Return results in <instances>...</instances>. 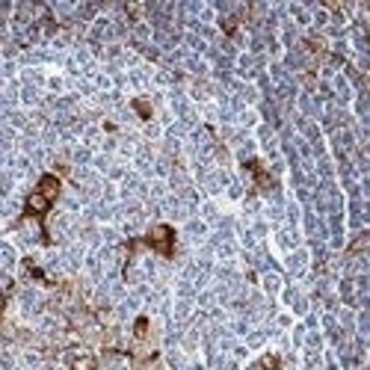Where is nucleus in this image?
I'll return each instance as SVG.
<instances>
[{"label":"nucleus","mask_w":370,"mask_h":370,"mask_svg":"<svg viewBox=\"0 0 370 370\" xmlns=\"http://www.w3.org/2000/svg\"><path fill=\"white\" fill-rule=\"evenodd\" d=\"M60 193H63V181H60V178H56L53 172L42 175L39 184H36V190L27 196V202H24V217H27V219L45 222V217L51 213V208L56 205Z\"/></svg>","instance_id":"1"},{"label":"nucleus","mask_w":370,"mask_h":370,"mask_svg":"<svg viewBox=\"0 0 370 370\" xmlns=\"http://www.w3.org/2000/svg\"><path fill=\"white\" fill-rule=\"evenodd\" d=\"M136 243L154 249L158 255H163V258H172L175 255V229L172 225H154V229L142 240H136Z\"/></svg>","instance_id":"2"},{"label":"nucleus","mask_w":370,"mask_h":370,"mask_svg":"<svg viewBox=\"0 0 370 370\" xmlns=\"http://www.w3.org/2000/svg\"><path fill=\"white\" fill-rule=\"evenodd\" d=\"M246 169H249V175L255 178V184H258V190H273L276 187V181L269 178V172L258 160H246Z\"/></svg>","instance_id":"3"},{"label":"nucleus","mask_w":370,"mask_h":370,"mask_svg":"<svg viewBox=\"0 0 370 370\" xmlns=\"http://www.w3.org/2000/svg\"><path fill=\"white\" fill-rule=\"evenodd\" d=\"M71 370H98V362H95V355H77L75 362H71Z\"/></svg>","instance_id":"4"},{"label":"nucleus","mask_w":370,"mask_h":370,"mask_svg":"<svg viewBox=\"0 0 370 370\" xmlns=\"http://www.w3.org/2000/svg\"><path fill=\"white\" fill-rule=\"evenodd\" d=\"M279 364H281L279 355H264V359H258L249 370H279Z\"/></svg>","instance_id":"5"},{"label":"nucleus","mask_w":370,"mask_h":370,"mask_svg":"<svg viewBox=\"0 0 370 370\" xmlns=\"http://www.w3.org/2000/svg\"><path fill=\"white\" fill-rule=\"evenodd\" d=\"M134 107L142 113V119H148V116H151V110H148V104H146V101H134Z\"/></svg>","instance_id":"6"}]
</instances>
